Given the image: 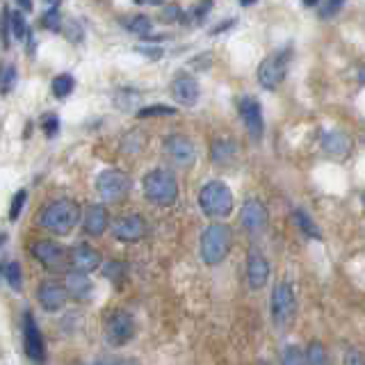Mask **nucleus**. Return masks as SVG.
<instances>
[{"label": "nucleus", "mask_w": 365, "mask_h": 365, "mask_svg": "<svg viewBox=\"0 0 365 365\" xmlns=\"http://www.w3.org/2000/svg\"><path fill=\"white\" fill-rule=\"evenodd\" d=\"M210 11H212V0H199L197 5L190 7L187 14H182V16H180V23H185V21H187V23H194V26H197V23H201L205 16L210 14Z\"/></svg>", "instance_id": "obj_23"}, {"label": "nucleus", "mask_w": 365, "mask_h": 365, "mask_svg": "<svg viewBox=\"0 0 365 365\" xmlns=\"http://www.w3.org/2000/svg\"><path fill=\"white\" fill-rule=\"evenodd\" d=\"M240 220H242V226L249 233H262L267 228L269 215L258 199H247L242 205V212H240Z\"/></svg>", "instance_id": "obj_15"}, {"label": "nucleus", "mask_w": 365, "mask_h": 365, "mask_svg": "<svg viewBox=\"0 0 365 365\" xmlns=\"http://www.w3.org/2000/svg\"><path fill=\"white\" fill-rule=\"evenodd\" d=\"M135 51H137V53H142V55H146L148 60H160V57L165 55V51L160 48V46H137Z\"/></svg>", "instance_id": "obj_39"}, {"label": "nucleus", "mask_w": 365, "mask_h": 365, "mask_svg": "<svg viewBox=\"0 0 365 365\" xmlns=\"http://www.w3.org/2000/svg\"><path fill=\"white\" fill-rule=\"evenodd\" d=\"M41 26L51 32H60L62 30V14H60V5H51V9L41 16Z\"/></svg>", "instance_id": "obj_30"}, {"label": "nucleus", "mask_w": 365, "mask_h": 365, "mask_svg": "<svg viewBox=\"0 0 365 365\" xmlns=\"http://www.w3.org/2000/svg\"><path fill=\"white\" fill-rule=\"evenodd\" d=\"M231 249V228L226 224H210L201 235V258L205 265H220Z\"/></svg>", "instance_id": "obj_4"}, {"label": "nucleus", "mask_w": 365, "mask_h": 365, "mask_svg": "<svg viewBox=\"0 0 365 365\" xmlns=\"http://www.w3.org/2000/svg\"><path fill=\"white\" fill-rule=\"evenodd\" d=\"M9 9L3 7V21H0V41H3V48H9Z\"/></svg>", "instance_id": "obj_38"}, {"label": "nucleus", "mask_w": 365, "mask_h": 365, "mask_svg": "<svg viewBox=\"0 0 365 365\" xmlns=\"http://www.w3.org/2000/svg\"><path fill=\"white\" fill-rule=\"evenodd\" d=\"M30 254L37 258L46 269L53 272V274H62V272L68 269V251L62 245L51 242V240L34 242L30 247Z\"/></svg>", "instance_id": "obj_7"}, {"label": "nucleus", "mask_w": 365, "mask_h": 365, "mask_svg": "<svg viewBox=\"0 0 365 365\" xmlns=\"http://www.w3.org/2000/svg\"><path fill=\"white\" fill-rule=\"evenodd\" d=\"M26 199H28L26 190H19L14 194V199H11V205H9V220L11 222H16L19 217H21V210H23V205H26Z\"/></svg>", "instance_id": "obj_33"}, {"label": "nucleus", "mask_w": 365, "mask_h": 365, "mask_svg": "<svg viewBox=\"0 0 365 365\" xmlns=\"http://www.w3.org/2000/svg\"><path fill=\"white\" fill-rule=\"evenodd\" d=\"M43 3H48V5H60V0H43Z\"/></svg>", "instance_id": "obj_48"}, {"label": "nucleus", "mask_w": 365, "mask_h": 365, "mask_svg": "<svg viewBox=\"0 0 365 365\" xmlns=\"http://www.w3.org/2000/svg\"><path fill=\"white\" fill-rule=\"evenodd\" d=\"M83 226H85V233L91 235V237H101L103 233H106V228L110 226V217H108L106 205L91 203L89 208L85 210Z\"/></svg>", "instance_id": "obj_20"}, {"label": "nucleus", "mask_w": 365, "mask_h": 365, "mask_svg": "<svg viewBox=\"0 0 365 365\" xmlns=\"http://www.w3.org/2000/svg\"><path fill=\"white\" fill-rule=\"evenodd\" d=\"M66 292L73 297V299H78V302H85V299H89V294H91V290H94V285H91V281H89V277H85V272H78V269H73V272H68L66 274Z\"/></svg>", "instance_id": "obj_21"}, {"label": "nucleus", "mask_w": 365, "mask_h": 365, "mask_svg": "<svg viewBox=\"0 0 365 365\" xmlns=\"http://www.w3.org/2000/svg\"><path fill=\"white\" fill-rule=\"evenodd\" d=\"M80 220V208L76 201L57 199L39 212L37 224L53 235H68Z\"/></svg>", "instance_id": "obj_1"}, {"label": "nucleus", "mask_w": 365, "mask_h": 365, "mask_svg": "<svg viewBox=\"0 0 365 365\" xmlns=\"http://www.w3.org/2000/svg\"><path fill=\"white\" fill-rule=\"evenodd\" d=\"M16 85V66L5 64L0 66V94H9Z\"/></svg>", "instance_id": "obj_28"}, {"label": "nucleus", "mask_w": 365, "mask_h": 365, "mask_svg": "<svg viewBox=\"0 0 365 365\" xmlns=\"http://www.w3.org/2000/svg\"><path fill=\"white\" fill-rule=\"evenodd\" d=\"M171 98H174L178 106H185V108H192L199 103V96H201V87L197 83V78L192 76H185L180 73L174 78V83H171Z\"/></svg>", "instance_id": "obj_14"}, {"label": "nucleus", "mask_w": 365, "mask_h": 365, "mask_svg": "<svg viewBox=\"0 0 365 365\" xmlns=\"http://www.w3.org/2000/svg\"><path fill=\"white\" fill-rule=\"evenodd\" d=\"M165 151L180 167H192L197 163V148H194V142L185 135H169L165 140Z\"/></svg>", "instance_id": "obj_13"}, {"label": "nucleus", "mask_w": 365, "mask_h": 365, "mask_svg": "<svg viewBox=\"0 0 365 365\" xmlns=\"http://www.w3.org/2000/svg\"><path fill=\"white\" fill-rule=\"evenodd\" d=\"M302 3H304L306 7H313V5H319V0H302Z\"/></svg>", "instance_id": "obj_45"}, {"label": "nucleus", "mask_w": 365, "mask_h": 365, "mask_svg": "<svg viewBox=\"0 0 365 365\" xmlns=\"http://www.w3.org/2000/svg\"><path fill=\"white\" fill-rule=\"evenodd\" d=\"M283 361L285 363H306V359H304V354H302L299 347H288V349H285Z\"/></svg>", "instance_id": "obj_40"}, {"label": "nucleus", "mask_w": 365, "mask_h": 365, "mask_svg": "<svg viewBox=\"0 0 365 365\" xmlns=\"http://www.w3.org/2000/svg\"><path fill=\"white\" fill-rule=\"evenodd\" d=\"M297 313V299L290 283H279L272 292V319L277 327H288Z\"/></svg>", "instance_id": "obj_8"}, {"label": "nucleus", "mask_w": 365, "mask_h": 365, "mask_svg": "<svg viewBox=\"0 0 365 365\" xmlns=\"http://www.w3.org/2000/svg\"><path fill=\"white\" fill-rule=\"evenodd\" d=\"M41 128H43L46 137H55L60 133V119H57V114H46L41 119Z\"/></svg>", "instance_id": "obj_37"}, {"label": "nucleus", "mask_w": 365, "mask_h": 365, "mask_svg": "<svg viewBox=\"0 0 365 365\" xmlns=\"http://www.w3.org/2000/svg\"><path fill=\"white\" fill-rule=\"evenodd\" d=\"M304 359H306V363H327L324 347L319 345V342H311V347L306 349Z\"/></svg>", "instance_id": "obj_34"}, {"label": "nucleus", "mask_w": 365, "mask_h": 365, "mask_svg": "<svg viewBox=\"0 0 365 365\" xmlns=\"http://www.w3.org/2000/svg\"><path fill=\"white\" fill-rule=\"evenodd\" d=\"M68 265L78 272H94L101 267V251L89 247V245H76L71 251H68Z\"/></svg>", "instance_id": "obj_16"}, {"label": "nucleus", "mask_w": 365, "mask_h": 365, "mask_svg": "<svg viewBox=\"0 0 365 365\" xmlns=\"http://www.w3.org/2000/svg\"><path fill=\"white\" fill-rule=\"evenodd\" d=\"M123 28L125 30H130L135 34H146V32H151L153 28V21L144 16V14H137V16H130V19H125L123 21Z\"/></svg>", "instance_id": "obj_27"}, {"label": "nucleus", "mask_w": 365, "mask_h": 365, "mask_svg": "<svg viewBox=\"0 0 365 365\" xmlns=\"http://www.w3.org/2000/svg\"><path fill=\"white\" fill-rule=\"evenodd\" d=\"M347 0H324L322 7H319V16L322 19H331V16H336L338 11L345 7Z\"/></svg>", "instance_id": "obj_35"}, {"label": "nucleus", "mask_w": 365, "mask_h": 365, "mask_svg": "<svg viewBox=\"0 0 365 365\" xmlns=\"http://www.w3.org/2000/svg\"><path fill=\"white\" fill-rule=\"evenodd\" d=\"M16 3L23 7V11H32V0H16Z\"/></svg>", "instance_id": "obj_44"}, {"label": "nucleus", "mask_w": 365, "mask_h": 365, "mask_svg": "<svg viewBox=\"0 0 365 365\" xmlns=\"http://www.w3.org/2000/svg\"><path fill=\"white\" fill-rule=\"evenodd\" d=\"M5 242H7V235H5V233H0V251H3Z\"/></svg>", "instance_id": "obj_47"}, {"label": "nucleus", "mask_w": 365, "mask_h": 365, "mask_svg": "<svg viewBox=\"0 0 365 365\" xmlns=\"http://www.w3.org/2000/svg\"><path fill=\"white\" fill-rule=\"evenodd\" d=\"M269 279V262L267 258L258 254V251H251L249 260H247V281L251 290H260L265 288V283Z\"/></svg>", "instance_id": "obj_18"}, {"label": "nucleus", "mask_w": 365, "mask_h": 365, "mask_svg": "<svg viewBox=\"0 0 365 365\" xmlns=\"http://www.w3.org/2000/svg\"><path fill=\"white\" fill-rule=\"evenodd\" d=\"M135 336V319L128 311H114L106 324V342L110 347L128 345Z\"/></svg>", "instance_id": "obj_9"}, {"label": "nucleus", "mask_w": 365, "mask_h": 365, "mask_svg": "<svg viewBox=\"0 0 365 365\" xmlns=\"http://www.w3.org/2000/svg\"><path fill=\"white\" fill-rule=\"evenodd\" d=\"M180 16H182V11H180V7H176V5H171L169 9H165V11H163V19H165V23H174V21H180Z\"/></svg>", "instance_id": "obj_41"}, {"label": "nucleus", "mask_w": 365, "mask_h": 365, "mask_svg": "<svg viewBox=\"0 0 365 365\" xmlns=\"http://www.w3.org/2000/svg\"><path fill=\"white\" fill-rule=\"evenodd\" d=\"M3 274H5V279H7V283H9V288H11V290H21V288H23V272H21V265H19L16 260L7 262L5 269H3Z\"/></svg>", "instance_id": "obj_29"}, {"label": "nucleus", "mask_w": 365, "mask_h": 365, "mask_svg": "<svg viewBox=\"0 0 365 365\" xmlns=\"http://www.w3.org/2000/svg\"><path fill=\"white\" fill-rule=\"evenodd\" d=\"M237 158V146L231 140H217L212 144V163L215 165H231Z\"/></svg>", "instance_id": "obj_22"}, {"label": "nucleus", "mask_w": 365, "mask_h": 365, "mask_svg": "<svg viewBox=\"0 0 365 365\" xmlns=\"http://www.w3.org/2000/svg\"><path fill=\"white\" fill-rule=\"evenodd\" d=\"M9 32H11V37H14L16 41H23L28 37V21L26 16L21 14V9L16 11H9Z\"/></svg>", "instance_id": "obj_24"}, {"label": "nucleus", "mask_w": 365, "mask_h": 365, "mask_svg": "<svg viewBox=\"0 0 365 365\" xmlns=\"http://www.w3.org/2000/svg\"><path fill=\"white\" fill-rule=\"evenodd\" d=\"M112 235L121 242H137L146 235V222L142 215H121L112 220Z\"/></svg>", "instance_id": "obj_12"}, {"label": "nucleus", "mask_w": 365, "mask_h": 365, "mask_svg": "<svg viewBox=\"0 0 365 365\" xmlns=\"http://www.w3.org/2000/svg\"><path fill=\"white\" fill-rule=\"evenodd\" d=\"M288 64H290V51L288 48L265 57V60H262L260 66H258V83H260V87L269 89V91L281 87L285 76H288Z\"/></svg>", "instance_id": "obj_5"}, {"label": "nucleus", "mask_w": 365, "mask_h": 365, "mask_svg": "<svg viewBox=\"0 0 365 365\" xmlns=\"http://www.w3.org/2000/svg\"><path fill=\"white\" fill-rule=\"evenodd\" d=\"M37 299L46 311L55 313V311H60V308H64V304L68 299V292L64 285H60L57 281H43L37 290Z\"/></svg>", "instance_id": "obj_17"}, {"label": "nucleus", "mask_w": 365, "mask_h": 365, "mask_svg": "<svg viewBox=\"0 0 365 365\" xmlns=\"http://www.w3.org/2000/svg\"><path fill=\"white\" fill-rule=\"evenodd\" d=\"M23 347H26V354L30 361H34V363L46 361V345H43L41 329L37 322H34L32 313H28V311L23 315Z\"/></svg>", "instance_id": "obj_11"}, {"label": "nucleus", "mask_w": 365, "mask_h": 365, "mask_svg": "<svg viewBox=\"0 0 365 365\" xmlns=\"http://www.w3.org/2000/svg\"><path fill=\"white\" fill-rule=\"evenodd\" d=\"M73 87H76V80H73V76H68V73H60L51 85L55 98H66L73 91Z\"/></svg>", "instance_id": "obj_26"}, {"label": "nucleus", "mask_w": 365, "mask_h": 365, "mask_svg": "<svg viewBox=\"0 0 365 365\" xmlns=\"http://www.w3.org/2000/svg\"><path fill=\"white\" fill-rule=\"evenodd\" d=\"M176 108L169 106H146L137 110V119H148V117H174Z\"/></svg>", "instance_id": "obj_31"}, {"label": "nucleus", "mask_w": 365, "mask_h": 365, "mask_svg": "<svg viewBox=\"0 0 365 365\" xmlns=\"http://www.w3.org/2000/svg\"><path fill=\"white\" fill-rule=\"evenodd\" d=\"M237 112L245 121V128L249 130L251 140L260 142L262 140V130H265V121H262V106L260 101L251 98V96H242L237 101Z\"/></svg>", "instance_id": "obj_10"}, {"label": "nucleus", "mask_w": 365, "mask_h": 365, "mask_svg": "<svg viewBox=\"0 0 365 365\" xmlns=\"http://www.w3.org/2000/svg\"><path fill=\"white\" fill-rule=\"evenodd\" d=\"M60 32H64L66 39L71 41V43H80V41H83V28H80L76 21H68L66 26L62 23V30Z\"/></svg>", "instance_id": "obj_36"}, {"label": "nucleus", "mask_w": 365, "mask_h": 365, "mask_svg": "<svg viewBox=\"0 0 365 365\" xmlns=\"http://www.w3.org/2000/svg\"><path fill=\"white\" fill-rule=\"evenodd\" d=\"M144 197L155 205H171L178 199L176 176L167 169H153L144 176Z\"/></svg>", "instance_id": "obj_3"}, {"label": "nucleus", "mask_w": 365, "mask_h": 365, "mask_svg": "<svg viewBox=\"0 0 365 365\" xmlns=\"http://www.w3.org/2000/svg\"><path fill=\"white\" fill-rule=\"evenodd\" d=\"M135 5H151V7H158V5H165L167 0H133Z\"/></svg>", "instance_id": "obj_42"}, {"label": "nucleus", "mask_w": 365, "mask_h": 365, "mask_svg": "<svg viewBox=\"0 0 365 365\" xmlns=\"http://www.w3.org/2000/svg\"><path fill=\"white\" fill-rule=\"evenodd\" d=\"M351 137L347 133H342V130H331L322 137V148H324V153L331 155L334 160H345L351 155Z\"/></svg>", "instance_id": "obj_19"}, {"label": "nucleus", "mask_w": 365, "mask_h": 365, "mask_svg": "<svg viewBox=\"0 0 365 365\" xmlns=\"http://www.w3.org/2000/svg\"><path fill=\"white\" fill-rule=\"evenodd\" d=\"M345 363H363V356H359L356 351H347V356H345Z\"/></svg>", "instance_id": "obj_43"}, {"label": "nucleus", "mask_w": 365, "mask_h": 365, "mask_svg": "<svg viewBox=\"0 0 365 365\" xmlns=\"http://www.w3.org/2000/svg\"><path fill=\"white\" fill-rule=\"evenodd\" d=\"M199 205L203 215H208L210 220H224L233 212V192L228 190L226 182L210 180L199 192Z\"/></svg>", "instance_id": "obj_2"}, {"label": "nucleus", "mask_w": 365, "mask_h": 365, "mask_svg": "<svg viewBox=\"0 0 365 365\" xmlns=\"http://www.w3.org/2000/svg\"><path fill=\"white\" fill-rule=\"evenodd\" d=\"M133 180L121 169H106L96 178V190L106 201H121L130 192Z\"/></svg>", "instance_id": "obj_6"}, {"label": "nucleus", "mask_w": 365, "mask_h": 365, "mask_svg": "<svg viewBox=\"0 0 365 365\" xmlns=\"http://www.w3.org/2000/svg\"><path fill=\"white\" fill-rule=\"evenodd\" d=\"M294 224L302 228L304 231V235H308V237H313V240H322V233H319V228H317V224L308 217L304 210H294Z\"/></svg>", "instance_id": "obj_25"}, {"label": "nucleus", "mask_w": 365, "mask_h": 365, "mask_svg": "<svg viewBox=\"0 0 365 365\" xmlns=\"http://www.w3.org/2000/svg\"><path fill=\"white\" fill-rule=\"evenodd\" d=\"M125 272H128V267H125L123 262L112 260V262H108L106 267H103V277L110 279V281H121L125 277Z\"/></svg>", "instance_id": "obj_32"}, {"label": "nucleus", "mask_w": 365, "mask_h": 365, "mask_svg": "<svg viewBox=\"0 0 365 365\" xmlns=\"http://www.w3.org/2000/svg\"><path fill=\"white\" fill-rule=\"evenodd\" d=\"M254 3H258V0H240V5H242V7H249V5H254Z\"/></svg>", "instance_id": "obj_46"}]
</instances>
